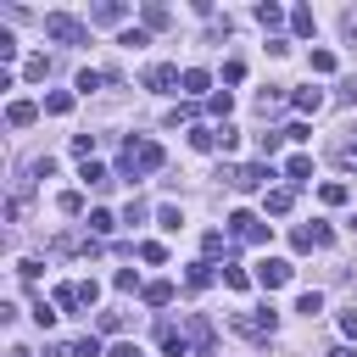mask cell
Returning <instances> with one entry per match:
<instances>
[{
    "label": "cell",
    "mask_w": 357,
    "mask_h": 357,
    "mask_svg": "<svg viewBox=\"0 0 357 357\" xmlns=\"http://www.w3.org/2000/svg\"><path fill=\"white\" fill-rule=\"evenodd\" d=\"M167 156H162V145L156 139H128L123 145V178L134 184V178H145V173H156Z\"/></svg>",
    "instance_id": "cell-1"
},
{
    "label": "cell",
    "mask_w": 357,
    "mask_h": 357,
    "mask_svg": "<svg viewBox=\"0 0 357 357\" xmlns=\"http://www.w3.org/2000/svg\"><path fill=\"white\" fill-rule=\"evenodd\" d=\"M45 39H56V45H89V28L78 17H67V11H50L45 17Z\"/></svg>",
    "instance_id": "cell-2"
},
{
    "label": "cell",
    "mask_w": 357,
    "mask_h": 357,
    "mask_svg": "<svg viewBox=\"0 0 357 357\" xmlns=\"http://www.w3.org/2000/svg\"><path fill=\"white\" fill-rule=\"evenodd\" d=\"M218 178H229L234 190H268L273 162H245V167H218Z\"/></svg>",
    "instance_id": "cell-3"
},
{
    "label": "cell",
    "mask_w": 357,
    "mask_h": 357,
    "mask_svg": "<svg viewBox=\"0 0 357 357\" xmlns=\"http://www.w3.org/2000/svg\"><path fill=\"white\" fill-rule=\"evenodd\" d=\"M273 307H257V312H234V329L240 335H251V340H273Z\"/></svg>",
    "instance_id": "cell-4"
},
{
    "label": "cell",
    "mask_w": 357,
    "mask_h": 357,
    "mask_svg": "<svg viewBox=\"0 0 357 357\" xmlns=\"http://www.w3.org/2000/svg\"><path fill=\"white\" fill-rule=\"evenodd\" d=\"M290 273H296V268H290L284 257H262V262H257V284H262V290H279V284H290Z\"/></svg>",
    "instance_id": "cell-5"
},
{
    "label": "cell",
    "mask_w": 357,
    "mask_h": 357,
    "mask_svg": "<svg viewBox=\"0 0 357 357\" xmlns=\"http://www.w3.org/2000/svg\"><path fill=\"white\" fill-rule=\"evenodd\" d=\"M290 240H296V251H324V245H329L335 234H329V223H301V229H296Z\"/></svg>",
    "instance_id": "cell-6"
},
{
    "label": "cell",
    "mask_w": 357,
    "mask_h": 357,
    "mask_svg": "<svg viewBox=\"0 0 357 357\" xmlns=\"http://www.w3.org/2000/svg\"><path fill=\"white\" fill-rule=\"evenodd\" d=\"M156 346H162L167 357H184V351H190V335H184L178 324H167V318H162V324H156Z\"/></svg>",
    "instance_id": "cell-7"
},
{
    "label": "cell",
    "mask_w": 357,
    "mask_h": 357,
    "mask_svg": "<svg viewBox=\"0 0 357 357\" xmlns=\"http://www.w3.org/2000/svg\"><path fill=\"white\" fill-rule=\"evenodd\" d=\"M229 229H234L240 240H251V245H262V240H268V229H262V218H257V212H234V218H229Z\"/></svg>",
    "instance_id": "cell-8"
},
{
    "label": "cell",
    "mask_w": 357,
    "mask_h": 357,
    "mask_svg": "<svg viewBox=\"0 0 357 357\" xmlns=\"http://www.w3.org/2000/svg\"><path fill=\"white\" fill-rule=\"evenodd\" d=\"M173 84H184V73H178V67H167V61H156V67L145 73V89H162V95H167Z\"/></svg>",
    "instance_id": "cell-9"
},
{
    "label": "cell",
    "mask_w": 357,
    "mask_h": 357,
    "mask_svg": "<svg viewBox=\"0 0 357 357\" xmlns=\"http://www.w3.org/2000/svg\"><path fill=\"white\" fill-rule=\"evenodd\" d=\"M33 117H39V106H33V100H11V106H6V123H11V128H28Z\"/></svg>",
    "instance_id": "cell-10"
},
{
    "label": "cell",
    "mask_w": 357,
    "mask_h": 357,
    "mask_svg": "<svg viewBox=\"0 0 357 357\" xmlns=\"http://www.w3.org/2000/svg\"><path fill=\"white\" fill-rule=\"evenodd\" d=\"M284 178H290V190L296 184H312V156H290L284 162Z\"/></svg>",
    "instance_id": "cell-11"
},
{
    "label": "cell",
    "mask_w": 357,
    "mask_h": 357,
    "mask_svg": "<svg viewBox=\"0 0 357 357\" xmlns=\"http://www.w3.org/2000/svg\"><path fill=\"white\" fill-rule=\"evenodd\" d=\"M290 201H296V190H290V184H279V190H268V201H262V206H268L273 218H284V212H290Z\"/></svg>",
    "instance_id": "cell-12"
},
{
    "label": "cell",
    "mask_w": 357,
    "mask_h": 357,
    "mask_svg": "<svg viewBox=\"0 0 357 357\" xmlns=\"http://www.w3.org/2000/svg\"><path fill=\"white\" fill-rule=\"evenodd\" d=\"M139 296H145V307H167V301H173V284H167V279H151Z\"/></svg>",
    "instance_id": "cell-13"
},
{
    "label": "cell",
    "mask_w": 357,
    "mask_h": 357,
    "mask_svg": "<svg viewBox=\"0 0 357 357\" xmlns=\"http://www.w3.org/2000/svg\"><path fill=\"white\" fill-rule=\"evenodd\" d=\"M206 84H212V73H206V67H184V84H178V89H184V95H201Z\"/></svg>",
    "instance_id": "cell-14"
},
{
    "label": "cell",
    "mask_w": 357,
    "mask_h": 357,
    "mask_svg": "<svg viewBox=\"0 0 357 357\" xmlns=\"http://www.w3.org/2000/svg\"><path fill=\"white\" fill-rule=\"evenodd\" d=\"M184 335H190V346L206 357V346H212V329H206V318H190V329H184Z\"/></svg>",
    "instance_id": "cell-15"
},
{
    "label": "cell",
    "mask_w": 357,
    "mask_h": 357,
    "mask_svg": "<svg viewBox=\"0 0 357 357\" xmlns=\"http://www.w3.org/2000/svg\"><path fill=\"white\" fill-rule=\"evenodd\" d=\"M123 17H128V11H123L117 0H106V6H95V11H89V22H123Z\"/></svg>",
    "instance_id": "cell-16"
},
{
    "label": "cell",
    "mask_w": 357,
    "mask_h": 357,
    "mask_svg": "<svg viewBox=\"0 0 357 357\" xmlns=\"http://www.w3.org/2000/svg\"><path fill=\"white\" fill-rule=\"evenodd\" d=\"M290 100H296V112H318L324 106V89H296Z\"/></svg>",
    "instance_id": "cell-17"
},
{
    "label": "cell",
    "mask_w": 357,
    "mask_h": 357,
    "mask_svg": "<svg viewBox=\"0 0 357 357\" xmlns=\"http://www.w3.org/2000/svg\"><path fill=\"white\" fill-rule=\"evenodd\" d=\"M184 284H190V290H206V284H212V262H195V268L184 273Z\"/></svg>",
    "instance_id": "cell-18"
},
{
    "label": "cell",
    "mask_w": 357,
    "mask_h": 357,
    "mask_svg": "<svg viewBox=\"0 0 357 357\" xmlns=\"http://www.w3.org/2000/svg\"><path fill=\"white\" fill-rule=\"evenodd\" d=\"M290 28H296V33H301V39H307V33H312V28H318V22H312V11H307V6H296V11H290Z\"/></svg>",
    "instance_id": "cell-19"
},
{
    "label": "cell",
    "mask_w": 357,
    "mask_h": 357,
    "mask_svg": "<svg viewBox=\"0 0 357 357\" xmlns=\"http://www.w3.org/2000/svg\"><path fill=\"white\" fill-rule=\"evenodd\" d=\"M45 112H50V117H61V112H73V95H67V89H56V95H45Z\"/></svg>",
    "instance_id": "cell-20"
},
{
    "label": "cell",
    "mask_w": 357,
    "mask_h": 357,
    "mask_svg": "<svg viewBox=\"0 0 357 357\" xmlns=\"http://www.w3.org/2000/svg\"><path fill=\"white\" fill-rule=\"evenodd\" d=\"M56 307H67V312H73V307H84V296H78V284H56Z\"/></svg>",
    "instance_id": "cell-21"
},
{
    "label": "cell",
    "mask_w": 357,
    "mask_h": 357,
    "mask_svg": "<svg viewBox=\"0 0 357 357\" xmlns=\"http://www.w3.org/2000/svg\"><path fill=\"white\" fill-rule=\"evenodd\" d=\"M296 312H307V318L324 312V296H318V290H301V296H296Z\"/></svg>",
    "instance_id": "cell-22"
},
{
    "label": "cell",
    "mask_w": 357,
    "mask_h": 357,
    "mask_svg": "<svg viewBox=\"0 0 357 357\" xmlns=\"http://www.w3.org/2000/svg\"><path fill=\"white\" fill-rule=\"evenodd\" d=\"M335 162H340V167H351V173H357V139H340V145H335Z\"/></svg>",
    "instance_id": "cell-23"
},
{
    "label": "cell",
    "mask_w": 357,
    "mask_h": 357,
    "mask_svg": "<svg viewBox=\"0 0 357 357\" xmlns=\"http://www.w3.org/2000/svg\"><path fill=\"white\" fill-rule=\"evenodd\" d=\"M257 22H262V28H279V22H284V11L268 0V6H257Z\"/></svg>",
    "instance_id": "cell-24"
},
{
    "label": "cell",
    "mask_w": 357,
    "mask_h": 357,
    "mask_svg": "<svg viewBox=\"0 0 357 357\" xmlns=\"http://www.w3.org/2000/svg\"><path fill=\"white\" fill-rule=\"evenodd\" d=\"M190 145H195V151H218V128H195Z\"/></svg>",
    "instance_id": "cell-25"
},
{
    "label": "cell",
    "mask_w": 357,
    "mask_h": 357,
    "mask_svg": "<svg viewBox=\"0 0 357 357\" xmlns=\"http://www.w3.org/2000/svg\"><path fill=\"white\" fill-rule=\"evenodd\" d=\"M78 178H84V184H112V178H106V167H100V162H95V156H89V162H84V173H78Z\"/></svg>",
    "instance_id": "cell-26"
},
{
    "label": "cell",
    "mask_w": 357,
    "mask_h": 357,
    "mask_svg": "<svg viewBox=\"0 0 357 357\" xmlns=\"http://www.w3.org/2000/svg\"><path fill=\"white\" fill-rule=\"evenodd\" d=\"M156 223H162L167 234H178V223H184V212H178V206H162V212H156Z\"/></svg>",
    "instance_id": "cell-27"
},
{
    "label": "cell",
    "mask_w": 357,
    "mask_h": 357,
    "mask_svg": "<svg viewBox=\"0 0 357 357\" xmlns=\"http://www.w3.org/2000/svg\"><path fill=\"white\" fill-rule=\"evenodd\" d=\"M139 17H145V28H167V6H145Z\"/></svg>",
    "instance_id": "cell-28"
},
{
    "label": "cell",
    "mask_w": 357,
    "mask_h": 357,
    "mask_svg": "<svg viewBox=\"0 0 357 357\" xmlns=\"http://www.w3.org/2000/svg\"><path fill=\"white\" fill-rule=\"evenodd\" d=\"M318 195H324V206H346V184H324Z\"/></svg>",
    "instance_id": "cell-29"
},
{
    "label": "cell",
    "mask_w": 357,
    "mask_h": 357,
    "mask_svg": "<svg viewBox=\"0 0 357 357\" xmlns=\"http://www.w3.org/2000/svg\"><path fill=\"white\" fill-rule=\"evenodd\" d=\"M89 229H95V234H112L117 218H112V212H89Z\"/></svg>",
    "instance_id": "cell-30"
},
{
    "label": "cell",
    "mask_w": 357,
    "mask_h": 357,
    "mask_svg": "<svg viewBox=\"0 0 357 357\" xmlns=\"http://www.w3.org/2000/svg\"><path fill=\"white\" fill-rule=\"evenodd\" d=\"M139 257H145V262H167V245H162V240H145Z\"/></svg>",
    "instance_id": "cell-31"
},
{
    "label": "cell",
    "mask_w": 357,
    "mask_h": 357,
    "mask_svg": "<svg viewBox=\"0 0 357 357\" xmlns=\"http://www.w3.org/2000/svg\"><path fill=\"white\" fill-rule=\"evenodd\" d=\"M223 284H229V290H251V273H240V268H223Z\"/></svg>",
    "instance_id": "cell-32"
},
{
    "label": "cell",
    "mask_w": 357,
    "mask_h": 357,
    "mask_svg": "<svg viewBox=\"0 0 357 357\" xmlns=\"http://www.w3.org/2000/svg\"><path fill=\"white\" fill-rule=\"evenodd\" d=\"M73 357H106V351H100V340H95V335H84V340L73 346Z\"/></svg>",
    "instance_id": "cell-33"
},
{
    "label": "cell",
    "mask_w": 357,
    "mask_h": 357,
    "mask_svg": "<svg viewBox=\"0 0 357 357\" xmlns=\"http://www.w3.org/2000/svg\"><path fill=\"white\" fill-rule=\"evenodd\" d=\"M22 73H28V78H33V84H39V78H45V73H50V61H45V56H28V67H22Z\"/></svg>",
    "instance_id": "cell-34"
},
{
    "label": "cell",
    "mask_w": 357,
    "mask_h": 357,
    "mask_svg": "<svg viewBox=\"0 0 357 357\" xmlns=\"http://www.w3.org/2000/svg\"><path fill=\"white\" fill-rule=\"evenodd\" d=\"M89 151H95V134H73V156H84V162H89Z\"/></svg>",
    "instance_id": "cell-35"
},
{
    "label": "cell",
    "mask_w": 357,
    "mask_h": 357,
    "mask_svg": "<svg viewBox=\"0 0 357 357\" xmlns=\"http://www.w3.org/2000/svg\"><path fill=\"white\" fill-rule=\"evenodd\" d=\"M50 167H56V156H33V162H28V173H33V178H50Z\"/></svg>",
    "instance_id": "cell-36"
},
{
    "label": "cell",
    "mask_w": 357,
    "mask_h": 357,
    "mask_svg": "<svg viewBox=\"0 0 357 357\" xmlns=\"http://www.w3.org/2000/svg\"><path fill=\"white\" fill-rule=\"evenodd\" d=\"M112 284H117V290H145V284H139V273H134V268H123V273H117V279H112Z\"/></svg>",
    "instance_id": "cell-37"
},
{
    "label": "cell",
    "mask_w": 357,
    "mask_h": 357,
    "mask_svg": "<svg viewBox=\"0 0 357 357\" xmlns=\"http://www.w3.org/2000/svg\"><path fill=\"white\" fill-rule=\"evenodd\" d=\"M78 296H84V307H95V301H100V284H95V279H78Z\"/></svg>",
    "instance_id": "cell-38"
},
{
    "label": "cell",
    "mask_w": 357,
    "mask_h": 357,
    "mask_svg": "<svg viewBox=\"0 0 357 357\" xmlns=\"http://www.w3.org/2000/svg\"><path fill=\"white\" fill-rule=\"evenodd\" d=\"M17 56V39H11V28H0V61H11Z\"/></svg>",
    "instance_id": "cell-39"
},
{
    "label": "cell",
    "mask_w": 357,
    "mask_h": 357,
    "mask_svg": "<svg viewBox=\"0 0 357 357\" xmlns=\"http://www.w3.org/2000/svg\"><path fill=\"white\" fill-rule=\"evenodd\" d=\"M117 45H134V50H139V45H151V33H145V28H128V33L117 39Z\"/></svg>",
    "instance_id": "cell-40"
},
{
    "label": "cell",
    "mask_w": 357,
    "mask_h": 357,
    "mask_svg": "<svg viewBox=\"0 0 357 357\" xmlns=\"http://www.w3.org/2000/svg\"><path fill=\"white\" fill-rule=\"evenodd\" d=\"M312 73H335V56L329 50H312Z\"/></svg>",
    "instance_id": "cell-41"
},
{
    "label": "cell",
    "mask_w": 357,
    "mask_h": 357,
    "mask_svg": "<svg viewBox=\"0 0 357 357\" xmlns=\"http://www.w3.org/2000/svg\"><path fill=\"white\" fill-rule=\"evenodd\" d=\"M100 78H106V73H95V67H89V73H78V89L89 95V89H100Z\"/></svg>",
    "instance_id": "cell-42"
},
{
    "label": "cell",
    "mask_w": 357,
    "mask_h": 357,
    "mask_svg": "<svg viewBox=\"0 0 357 357\" xmlns=\"http://www.w3.org/2000/svg\"><path fill=\"white\" fill-rule=\"evenodd\" d=\"M279 139H284V134H257V145H262V156H268V162H273V151H279Z\"/></svg>",
    "instance_id": "cell-43"
},
{
    "label": "cell",
    "mask_w": 357,
    "mask_h": 357,
    "mask_svg": "<svg viewBox=\"0 0 357 357\" xmlns=\"http://www.w3.org/2000/svg\"><path fill=\"white\" fill-rule=\"evenodd\" d=\"M61 212H67V218H73V212H84V195H78V190H67V195H61Z\"/></svg>",
    "instance_id": "cell-44"
},
{
    "label": "cell",
    "mask_w": 357,
    "mask_h": 357,
    "mask_svg": "<svg viewBox=\"0 0 357 357\" xmlns=\"http://www.w3.org/2000/svg\"><path fill=\"white\" fill-rule=\"evenodd\" d=\"M340 335H346V340H357V307H351V312H340Z\"/></svg>",
    "instance_id": "cell-45"
},
{
    "label": "cell",
    "mask_w": 357,
    "mask_h": 357,
    "mask_svg": "<svg viewBox=\"0 0 357 357\" xmlns=\"http://www.w3.org/2000/svg\"><path fill=\"white\" fill-rule=\"evenodd\" d=\"M106 357H145V351H139V346H134V340H117V346H112V351H106Z\"/></svg>",
    "instance_id": "cell-46"
},
{
    "label": "cell",
    "mask_w": 357,
    "mask_h": 357,
    "mask_svg": "<svg viewBox=\"0 0 357 357\" xmlns=\"http://www.w3.org/2000/svg\"><path fill=\"white\" fill-rule=\"evenodd\" d=\"M340 33H346V39L357 45V11H346V17H340Z\"/></svg>",
    "instance_id": "cell-47"
},
{
    "label": "cell",
    "mask_w": 357,
    "mask_h": 357,
    "mask_svg": "<svg viewBox=\"0 0 357 357\" xmlns=\"http://www.w3.org/2000/svg\"><path fill=\"white\" fill-rule=\"evenodd\" d=\"M340 100H357V78H346V84H340Z\"/></svg>",
    "instance_id": "cell-48"
},
{
    "label": "cell",
    "mask_w": 357,
    "mask_h": 357,
    "mask_svg": "<svg viewBox=\"0 0 357 357\" xmlns=\"http://www.w3.org/2000/svg\"><path fill=\"white\" fill-rule=\"evenodd\" d=\"M39 357H73V346H45Z\"/></svg>",
    "instance_id": "cell-49"
},
{
    "label": "cell",
    "mask_w": 357,
    "mask_h": 357,
    "mask_svg": "<svg viewBox=\"0 0 357 357\" xmlns=\"http://www.w3.org/2000/svg\"><path fill=\"white\" fill-rule=\"evenodd\" d=\"M6 357H33V351H28V346H11V351H6Z\"/></svg>",
    "instance_id": "cell-50"
},
{
    "label": "cell",
    "mask_w": 357,
    "mask_h": 357,
    "mask_svg": "<svg viewBox=\"0 0 357 357\" xmlns=\"http://www.w3.org/2000/svg\"><path fill=\"white\" fill-rule=\"evenodd\" d=\"M329 357H357V351H351V346H335V351H329Z\"/></svg>",
    "instance_id": "cell-51"
}]
</instances>
